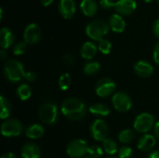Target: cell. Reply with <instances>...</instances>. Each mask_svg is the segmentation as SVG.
<instances>
[{
    "mask_svg": "<svg viewBox=\"0 0 159 158\" xmlns=\"http://www.w3.org/2000/svg\"><path fill=\"white\" fill-rule=\"evenodd\" d=\"M61 112L66 118L79 121L86 116L88 109L82 100L72 97L63 101L61 106Z\"/></svg>",
    "mask_w": 159,
    "mask_h": 158,
    "instance_id": "1",
    "label": "cell"
},
{
    "mask_svg": "<svg viewBox=\"0 0 159 158\" xmlns=\"http://www.w3.org/2000/svg\"><path fill=\"white\" fill-rule=\"evenodd\" d=\"M4 75L6 79L11 83H17L24 79L25 71L20 61L17 60H8L5 62L3 68Z\"/></svg>",
    "mask_w": 159,
    "mask_h": 158,
    "instance_id": "2",
    "label": "cell"
},
{
    "mask_svg": "<svg viewBox=\"0 0 159 158\" xmlns=\"http://www.w3.org/2000/svg\"><path fill=\"white\" fill-rule=\"evenodd\" d=\"M110 29L109 23L103 20H94L86 26V34L95 41H101L108 34Z\"/></svg>",
    "mask_w": 159,
    "mask_h": 158,
    "instance_id": "3",
    "label": "cell"
},
{
    "mask_svg": "<svg viewBox=\"0 0 159 158\" xmlns=\"http://www.w3.org/2000/svg\"><path fill=\"white\" fill-rule=\"evenodd\" d=\"M39 119L46 125H52L58 118V106L53 102H46L38 111Z\"/></svg>",
    "mask_w": 159,
    "mask_h": 158,
    "instance_id": "4",
    "label": "cell"
},
{
    "mask_svg": "<svg viewBox=\"0 0 159 158\" xmlns=\"http://www.w3.org/2000/svg\"><path fill=\"white\" fill-rule=\"evenodd\" d=\"M155 117L149 113H142L134 120L133 128L139 133L146 134L155 127Z\"/></svg>",
    "mask_w": 159,
    "mask_h": 158,
    "instance_id": "5",
    "label": "cell"
},
{
    "mask_svg": "<svg viewBox=\"0 0 159 158\" xmlns=\"http://www.w3.org/2000/svg\"><path fill=\"white\" fill-rule=\"evenodd\" d=\"M23 131L22 123L15 118L7 119L1 125V133L4 137L12 138L20 136Z\"/></svg>",
    "mask_w": 159,
    "mask_h": 158,
    "instance_id": "6",
    "label": "cell"
},
{
    "mask_svg": "<svg viewBox=\"0 0 159 158\" xmlns=\"http://www.w3.org/2000/svg\"><path fill=\"white\" fill-rule=\"evenodd\" d=\"M89 151V145L82 139H75L70 142L66 147V154L71 158L84 157Z\"/></svg>",
    "mask_w": 159,
    "mask_h": 158,
    "instance_id": "7",
    "label": "cell"
},
{
    "mask_svg": "<svg viewBox=\"0 0 159 158\" xmlns=\"http://www.w3.org/2000/svg\"><path fill=\"white\" fill-rule=\"evenodd\" d=\"M112 104L114 108L121 113L128 112L132 107V100L129 94L123 91L116 92L112 97Z\"/></svg>",
    "mask_w": 159,
    "mask_h": 158,
    "instance_id": "8",
    "label": "cell"
},
{
    "mask_svg": "<svg viewBox=\"0 0 159 158\" xmlns=\"http://www.w3.org/2000/svg\"><path fill=\"white\" fill-rule=\"evenodd\" d=\"M90 134L95 141L104 142L108 139L109 128L107 123L102 119H96L90 126Z\"/></svg>",
    "mask_w": 159,
    "mask_h": 158,
    "instance_id": "9",
    "label": "cell"
},
{
    "mask_svg": "<svg viewBox=\"0 0 159 158\" xmlns=\"http://www.w3.org/2000/svg\"><path fill=\"white\" fill-rule=\"evenodd\" d=\"M116 88V83L108 77H104L100 79L95 87L96 94L101 98H106L111 96Z\"/></svg>",
    "mask_w": 159,
    "mask_h": 158,
    "instance_id": "10",
    "label": "cell"
},
{
    "mask_svg": "<svg viewBox=\"0 0 159 158\" xmlns=\"http://www.w3.org/2000/svg\"><path fill=\"white\" fill-rule=\"evenodd\" d=\"M41 39V31L37 24L30 23L26 26L23 33V41L27 45L37 44Z\"/></svg>",
    "mask_w": 159,
    "mask_h": 158,
    "instance_id": "11",
    "label": "cell"
},
{
    "mask_svg": "<svg viewBox=\"0 0 159 158\" xmlns=\"http://www.w3.org/2000/svg\"><path fill=\"white\" fill-rule=\"evenodd\" d=\"M137 7L135 0H118L116 2L115 9L119 15L129 16L132 14Z\"/></svg>",
    "mask_w": 159,
    "mask_h": 158,
    "instance_id": "12",
    "label": "cell"
},
{
    "mask_svg": "<svg viewBox=\"0 0 159 158\" xmlns=\"http://www.w3.org/2000/svg\"><path fill=\"white\" fill-rule=\"evenodd\" d=\"M134 72L140 77L147 78L153 74L154 67L150 62L143 61V60H141V61H138L134 64Z\"/></svg>",
    "mask_w": 159,
    "mask_h": 158,
    "instance_id": "13",
    "label": "cell"
},
{
    "mask_svg": "<svg viewBox=\"0 0 159 158\" xmlns=\"http://www.w3.org/2000/svg\"><path fill=\"white\" fill-rule=\"evenodd\" d=\"M75 2L74 0H61L59 3V12L64 19H71L75 13Z\"/></svg>",
    "mask_w": 159,
    "mask_h": 158,
    "instance_id": "14",
    "label": "cell"
},
{
    "mask_svg": "<svg viewBox=\"0 0 159 158\" xmlns=\"http://www.w3.org/2000/svg\"><path fill=\"white\" fill-rule=\"evenodd\" d=\"M156 137L154 135H151V134H143L138 141V143H137V147L139 150L143 151V152H149L151 151L155 145H156Z\"/></svg>",
    "mask_w": 159,
    "mask_h": 158,
    "instance_id": "15",
    "label": "cell"
},
{
    "mask_svg": "<svg viewBox=\"0 0 159 158\" xmlns=\"http://www.w3.org/2000/svg\"><path fill=\"white\" fill-rule=\"evenodd\" d=\"M40 148L37 144L34 142L25 143L20 151V156L22 158H40Z\"/></svg>",
    "mask_w": 159,
    "mask_h": 158,
    "instance_id": "16",
    "label": "cell"
},
{
    "mask_svg": "<svg viewBox=\"0 0 159 158\" xmlns=\"http://www.w3.org/2000/svg\"><path fill=\"white\" fill-rule=\"evenodd\" d=\"M97 50H98V47H97V46L93 42L87 41L81 47L80 55H81V57L83 59L90 61V60H92L96 56Z\"/></svg>",
    "mask_w": 159,
    "mask_h": 158,
    "instance_id": "17",
    "label": "cell"
},
{
    "mask_svg": "<svg viewBox=\"0 0 159 158\" xmlns=\"http://www.w3.org/2000/svg\"><path fill=\"white\" fill-rule=\"evenodd\" d=\"M109 26L115 33H122L126 28V21L119 14H113L109 19Z\"/></svg>",
    "mask_w": 159,
    "mask_h": 158,
    "instance_id": "18",
    "label": "cell"
},
{
    "mask_svg": "<svg viewBox=\"0 0 159 158\" xmlns=\"http://www.w3.org/2000/svg\"><path fill=\"white\" fill-rule=\"evenodd\" d=\"M14 43V35L8 28H2L0 31V45L2 49L10 47Z\"/></svg>",
    "mask_w": 159,
    "mask_h": 158,
    "instance_id": "19",
    "label": "cell"
},
{
    "mask_svg": "<svg viewBox=\"0 0 159 158\" xmlns=\"http://www.w3.org/2000/svg\"><path fill=\"white\" fill-rule=\"evenodd\" d=\"M80 8L86 16L92 17L97 13L99 7L95 0H82L80 3Z\"/></svg>",
    "mask_w": 159,
    "mask_h": 158,
    "instance_id": "20",
    "label": "cell"
},
{
    "mask_svg": "<svg viewBox=\"0 0 159 158\" xmlns=\"http://www.w3.org/2000/svg\"><path fill=\"white\" fill-rule=\"evenodd\" d=\"M45 133V129L40 124H33L27 128L25 130V135L27 138L31 140H37L40 139Z\"/></svg>",
    "mask_w": 159,
    "mask_h": 158,
    "instance_id": "21",
    "label": "cell"
},
{
    "mask_svg": "<svg viewBox=\"0 0 159 158\" xmlns=\"http://www.w3.org/2000/svg\"><path fill=\"white\" fill-rule=\"evenodd\" d=\"M89 112L96 116H107L110 115V108L103 103H95L89 107Z\"/></svg>",
    "mask_w": 159,
    "mask_h": 158,
    "instance_id": "22",
    "label": "cell"
},
{
    "mask_svg": "<svg viewBox=\"0 0 159 158\" xmlns=\"http://www.w3.org/2000/svg\"><path fill=\"white\" fill-rule=\"evenodd\" d=\"M17 96L20 101H27L32 96V89L28 84H20L17 88Z\"/></svg>",
    "mask_w": 159,
    "mask_h": 158,
    "instance_id": "23",
    "label": "cell"
},
{
    "mask_svg": "<svg viewBox=\"0 0 159 158\" xmlns=\"http://www.w3.org/2000/svg\"><path fill=\"white\" fill-rule=\"evenodd\" d=\"M0 117L1 119H7L10 115L11 113V106L7 99H6L3 95L0 98Z\"/></svg>",
    "mask_w": 159,
    "mask_h": 158,
    "instance_id": "24",
    "label": "cell"
},
{
    "mask_svg": "<svg viewBox=\"0 0 159 158\" xmlns=\"http://www.w3.org/2000/svg\"><path fill=\"white\" fill-rule=\"evenodd\" d=\"M102 148L104 152L109 156H114L118 152V145L116 142V141L112 139H106L104 142H102Z\"/></svg>",
    "mask_w": 159,
    "mask_h": 158,
    "instance_id": "25",
    "label": "cell"
},
{
    "mask_svg": "<svg viewBox=\"0 0 159 158\" xmlns=\"http://www.w3.org/2000/svg\"><path fill=\"white\" fill-rule=\"evenodd\" d=\"M101 70V64L98 61H89L85 64L83 72L86 75L91 76L96 74Z\"/></svg>",
    "mask_w": 159,
    "mask_h": 158,
    "instance_id": "26",
    "label": "cell"
},
{
    "mask_svg": "<svg viewBox=\"0 0 159 158\" xmlns=\"http://www.w3.org/2000/svg\"><path fill=\"white\" fill-rule=\"evenodd\" d=\"M135 138V134L131 129H124L118 135V140L123 144H129Z\"/></svg>",
    "mask_w": 159,
    "mask_h": 158,
    "instance_id": "27",
    "label": "cell"
},
{
    "mask_svg": "<svg viewBox=\"0 0 159 158\" xmlns=\"http://www.w3.org/2000/svg\"><path fill=\"white\" fill-rule=\"evenodd\" d=\"M71 83H72V79L68 73L62 74L59 78V87L61 90H67L70 88Z\"/></svg>",
    "mask_w": 159,
    "mask_h": 158,
    "instance_id": "28",
    "label": "cell"
},
{
    "mask_svg": "<svg viewBox=\"0 0 159 158\" xmlns=\"http://www.w3.org/2000/svg\"><path fill=\"white\" fill-rule=\"evenodd\" d=\"M98 49H99L102 54L107 55V54H109V53L111 52V50H112V43H111L109 40L103 38V39H102L101 41H99V43H98Z\"/></svg>",
    "mask_w": 159,
    "mask_h": 158,
    "instance_id": "29",
    "label": "cell"
},
{
    "mask_svg": "<svg viewBox=\"0 0 159 158\" xmlns=\"http://www.w3.org/2000/svg\"><path fill=\"white\" fill-rule=\"evenodd\" d=\"M88 154L89 157L91 158H100L103 155V148H102L99 145H91L89 147Z\"/></svg>",
    "mask_w": 159,
    "mask_h": 158,
    "instance_id": "30",
    "label": "cell"
},
{
    "mask_svg": "<svg viewBox=\"0 0 159 158\" xmlns=\"http://www.w3.org/2000/svg\"><path fill=\"white\" fill-rule=\"evenodd\" d=\"M26 46L27 44L23 41V42H19L17 44L14 45L13 47V54L16 55V56H20V55H22L25 50H26Z\"/></svg>",
    "mask_w": 159,
    "mask_h": 158,
    "instance_id": "31",
    "label": "cell"
},
{
    "mask_svg": "<svg viewBox=\"0 0 159 158\" xmlns=\"http://www.w3.org/2000/svg\"><path fill=\"white\" fill-rule=\"evenodd\" d=\"M132 153V149L129 146H122L118 151V158H130Z\"/></svg>",
    "mask_w": 159,
    "mask_h": 158,
    "instance_id": "32",
    "label": "cell"
},
{
    "mask_svg": "<svg viewBox=\"0 0 159 158\" xmlns=\"http://www.w3.org/2000/svg\"><path fill=\"white\" fill-rule=\"evenodd\" d=\"M116 2L113 0H100V6L104 9H111L112 7H115Z\"/></svg>",
    "mask_w": 159,
    "mask_h": 158,
    "instance_id": "33",
    "label": "cell"
},
{
    "mask_svg": "<svg viewBox=\"0 0 159 158\" xmlns=\"http://www.w3.org/2000/svg\"><path fill=\"white\" fill-rule=\"evenodd\" d=\"M62 61L66 65H73L75 64V59L71 54H64L62 57Z\"/></svg>",
    "mask_w": 159,
    "mask_h": 158,
    "instance_id": "34",
    "label": "cell"
},
{
    "mask_svg": "<svg viewBox=\"0 0 159 158\" xmlns=\"http://www.w3.org/2000/svg\"><path fill=\"white\" fill-rule=\"evenodd\" d=\"M37 78V75L34 72H26L24 75V79L27 82H34Z\"/></svg>",
    "mask_w": 159,
    "mask_h": 158,
    "instance_id": "35",
    "label": "cell"
},
{
    "mask_svg": "<svg viewBox=\"0 0 159 158\" xmlns=\"http://www.w3.org/2000/svg\"><path fill=\"white\" fill-rule=\"evenodd\" d=\"M153 58H154L155 62H156L157 65H159V42H157V43L155 45L154 52H153Z\"/></svg>",
    "mask_w": 159,
    "mask_h": 158,
    "instance_id": "36",
    "label": "cell"
},
{
    "mask_svg": "<svg viewBox=\"0 0 159 158\" xmlns=\"http://www.w3.org/2000/svg\"><path fill=\"white\" fill-rule=\"evenodd\" d=\"M153 33L157 37L159 38V19L155 20V22L153 24Z\"/></svg>",
    "mask_w": 159,
    "mask_h": 158,
    "instance_id": "37",
    "label": "cell"
},
{
    "mask_svg": "<svg viewBox=\"0 0 159 158\" xmlns=\"http://www.w3.org/2000/svg\"><path fill=\"white\" fill-rule=\"evenodd\" d=\"M148 158H159V151L158 150H155L150 152Z\"/></svg>",
    "mask_w": 159,
    "mask_h": 158,
    "instance_id": "38",
    "label": "cell"
},
{
    "mask_svg": "<svg viewBox=\"0 0 159 158\" xmlns=\"http://www.w3.org/2000/svg\"><path fill=\"white\" fill-rule=\"evenodd\" d=\"M154 131H155V135L157 137V139L159 140V121H157L154 127Z\"/></svg>",
    "mask_w": 159,
    "mask_h": 158,
    "instance_id": "39",
    "label": "cell"
},
{
    "mask_svg": "<svg viewBox=\"0 0 159 158\" xmlns=\"http://www.w3.org/2000/svg\"><path fill=\"white\" fill-rule=\"evenodd\" d=\"M54 0H40V3L44 7H48Z\"/></svg>",
    "mask_w": 159,
    "mask_h": 158,
    "instance_id": "40",
    "label": "cell"
},
{
    "mask_svg": "<svg viewBox=\"0 0 159 158\" xmlns=\"http://www.w3.org/2000/svg\"><path fill=\"white\" fill-rule=\"evenodd\" d=\"M1 158H17V157H16V156H15L13 153H6V154H4V155L2 156V157Z\"/></svg>",
    "mask_w": 159,
    "mask_h": 158,
    "instance_id": "41",
    "label": "cell"
},
{
    "mask_svg": "<svg viewBox=\"0 0 159 158\" xmlns=\"http://www.w3.org/2000/svg\"><path fill=\"white\" fill-rule=\"evenodd\" d=\"M0 56H1V59H2V60H5V59H6V56H7L6 49H1V50H0Z\"/></svg>",
    "mask_w": 159,
    "mask_h": 158,
    "instance_id": "42",
    "label": "cell"
},
{
    "mask_svg": "<svg viewBox=\"0 0 159 158\" xmlns=\"http://www.w3.org/2000/svg\"><path fill=\"white\" fill-rule=\"evenodd\" d=\"M144 2H146V3H150V2H153L154 0H143Z\"/></svg>",
    "mask_w": 159,
    "mask_h": 158,
    "instance_id": "43",
    "label": "cell"
},
{
    "mask_svg": "<svg viewBox=\"0 0 159 158\" xmlns=\"http://www.w3.org/2000/svg\"><path fill=\"white\" fill-rule=\"evenodd\" d=\"M157 3H158V5H159V0H157Z\"/></svg>",
    "mask_w": 159,
    "mask_h": 158,
    "instance_id": "44",
    "label": "cell"
},
{
    "mask_svg": "<svg viewBox=\"0 0 159 158\" xmlns=\"http://www.w3.org/2000/svg\"><path fill=\"white\" fill-rule=\"evenodd\" d=\"M85 158H91V157H89H89H85Z\"/></svg>",
    "mask_w": 159,
    "mask_h": 158,
    "instance_id": "45",
    "label": "cell"
},
{
    "mask_svg": "<svg viewBox=\"0 0 159 158\" xmlns=\"http://www.w3.org/2000/svg\"><path fill=\"white\" fill-rule=\"evenodd\" d=\"M108 158H116V157H108Z\"/></svg>",
    "mask_w": 159,
    "mask_h": 158,
    "instance_id": "46",
    "label": "cell"
}]
</instances>
